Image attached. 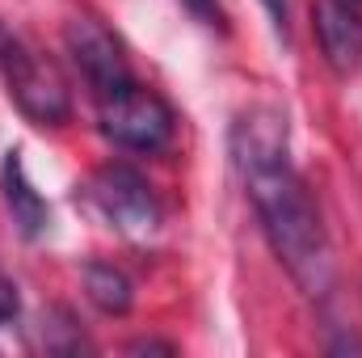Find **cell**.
Returning a JSON list of instances; mask_svg holds the SVG:
<instances>
[{
  "instance_id": "6da1fadb",
  "label": "cell",
  "mask_w": 362,
  "mask_h": 358,
  "mask_svg": "<svg viewBox=\"0 0 362 358\" xmlns=\"http://www.w3.org/2000/svg\"><path fill=\"white\" fill-rule=\"evenodd\" d=\"M232 161L240 169L245 194L262 219L274 258L286 266L303 295L325 299L333 287V249L308 185L291 165L282 110L249 105L232 122Z\"/></svg>"
},
{
  "instance_id": "7a4b0ae2",
  "label": "cell",
  "mask_w": 362,
  "mask_h": 358,
  "mask_svg": "<svg viewBox=\"0 0 362 358\" xmlns=\"http://www.w3.org/2000/svg\"><path fill=\"white\" fill-rule=\"evenodd\" d=\"M97 122L101 135L127 152H165L173 144L177 118L169 110V101L160 93H152L148 85L131 81L127 89L110 93L97 101Z\"/></svg>"
},
{
  "instance_id": "3957f363",
  "label": "cell",
  "mask_w": 362,
  "mask_h": 358,
  "mask_svg": "<svg viewBox=\"0 0 362 358\" xmlns=\"http://www.w3.org/2000/svg\"><path fill=\"white\" fill-rule=\"evenodd\" d=\"M0 76H4V89L13 97V105L30 122H38V127H64V122H72V93L64 85V76L55 72L51 59H42L25 42L13 38L0 51Z\"/></svg>"
},
{
  "instance_id": "277c9868",
  "label": "cell",
  "mask_w": 362,
  "mask_h": 358,
  "mask_svg": "<svg viewBox=\"0 0 362 358\" xmlns=\"http://www.w3.org/2000/svg\"><path fill=\"white\" fill-rule=\"evenodd\" d=\"M85 198L110 228H118L131 241H148L160 228V202L148 178L131 165H101L85 181Z\"/></svg>"
},
{
  "instance_id": "5b68a950",
  "label": "cell",
  "mask_w": 362,
  "mask_h": 358,
  "mask_svg": "<svg viewBox=\"0 0 362 358\" xmlns=\"http://www.w3.org/2000/svg\"><path fill=\"white\" fill-rule=\"evenodd\" d=\"M64 47H68L72 64L81 68L85 85L93 89V101L127 89V85L135 81V76H131V64H127V55H122V42L110 34V25H101L89 13L68 17V25H64Z\"/></svg>"
},
{
  "instance_id": "8992f818",
  "label": "cell",
  "mask_w": 362,
  "mask_h": 358,
  "mask_svg": "<svg viewBox=\"0 0 362 358\" xmlns=\"http://www.w3.org/2000/svg\"><path fill=\"white\" fill-rule=\"evenodd\" d=\"M312 34L325 64L337 76H354L362 68V8L350 0H316L312 4Z\"/></svg>"
},
{
  "instance_id": "52a82bcc",
  "label": "cell",
  "mask_w": 362,
  "mask_h": 358,
  "mask_svg": "<svg viewBox=\"0 0 362 358\" xmlns=\"http://www.w3.org/2000/svg\"><path fill=\"white\" fill-rule=\"evenodd\" d=\"M0 190H4V207L17 224V232L25 241L42 236L47 224H51V211H47V198L34 190V181L25 178V165H21V152L8 148L4 161H0Z\"/></svg>"
},
{
  "instance_id": "ba28073f",
  "label": "cell",
  "mask_w": 362,
  "mask_h": 358,
  "mask_svg": "<svg viewBox=\"0 0 362 358\" xmlns=\"http://www.w3.org/2000/svg\"><path fill=\"white\" fill-rule=\"evenodd\" d=\"M85 295L97 312L105 316H127L131 304H135V291H131V278L114 262H89L85 266Z\"/></svg>"
},
{
  "instance_id": "9c48e42d",
  "label": "cell",
  "mask_w": 362,
  "mask_h": 358,
  "mask_svg": "<svg viewBox=\"0 0 362 358\" xmlns=\"http://www.w3.org/2000/svg\"><path fill=\"white\" fill-rule=\"evenodd\" d=\"M202 25H215V30H223V8H219V0H181Z\"/></svg>"
},
{
  "instance_id": "30bf717a",
  "label": "cell",
  "mask_w": 362,
  "mask_h": 358,
  "mask_svg": "<svg viewBox=\"0 0 362 358\" xmlns=\"http://www.w3.org/2000/svg\"><path fill=\"white\" fill-rule=\"evenodd\" d=\"M17 308H21V299H17V287L0 274V325H8L13 316H17Z\"/></svg>"
},
{
  "instance_id": "8fae6325",
  "label": "cell",
  "mask_w": 362,
  "mask_h": 358,
  "mask_svg": "<svg viewBox=\"0 0 362 358\" xmlns=\"http://www.w3.org/2000/svg\"><path fill=\"white\" fill-rule=\"evenodd\" d=\"M127 354H177V346H173V342H152V337H144V342H131Z\"/></svg>"
},
{
  "instance_id": "7c38bea8",
  "label": "cell",
  "mask_w": 362,
  "mask_h": 358,
  "mask_svg": "<svg viewBox=\"0 0 362 358\" xmlns=\"http://www.w3.org/2000/svg\"><path fill=\"white\" fill-rule=\"evenodd\" d=\"M266 4V13H270V21H274V30L286 38V0H262Z\"/></svg>"
},
{
  "instance_id": "4fadbf2b",
  "label": "cell",
  "mask_w": 362,
  "mask_h": 358,
  "mask_svg": "<svg viewBox=\"0 0 362 358\" xmlns=\"http://www.w3.org/2000/svg\"><path fill=\"white\" fill-rule=\"evenodd\" d=\"M8 42H13V34H8V30H4V21H0V51H4Z\"/></svg>"
},
{
  "instance_id": "5bb4252c",
  "label": "cell",
  "mask_w": 362,
  "mask_h": 358,
  "mask_svg": "<svg viewBox=\"0 0 362 358\" xmlns=\"http://www.w3.org/2000/svg\"><path fill=\"white\" fill-rule=\"evenodd\" d=\"M350 4H358V8H362V0H350Z\"/></svg>"
}]
</instances>
